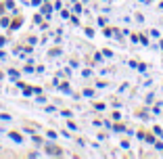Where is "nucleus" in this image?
Returning <instances> with one entry per match:
<instances>
[{
    "instance_id": "nucleus-1",
    "label": "nucleus",
    "mask_w": 163,
    "mask_h": 159,
    "mask_svg": "<svg viewBox=\"0 0 163 159\" xmlns=\"http://www.w3.org/2000/svg\"><path fill=\"white\" fill-rule=\"evenodd\" d=\"M46 151H50L52 155H61V151H59V147H55V145H52V147H48Z\"/></svg>"
}]
</instances>
